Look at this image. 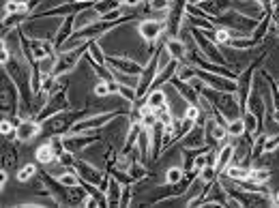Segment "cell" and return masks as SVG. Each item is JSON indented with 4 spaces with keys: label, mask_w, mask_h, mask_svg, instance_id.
Listing matches in <instances>:
<instances>
[{
    "label": "cell",
    "mask_w": 279,
    "mask_h": 208,
    "mask_svg": "<svg viewBox=\"0 0 279 208\" xmlns=\"http://www.w3.org/2000/svg\"><path fill=\"white\" fill-rule=\"evenodd\" d=\"M245 133H247V129H245V120H243V116L230 118V122H228V138H243Z\"/></svg>",
    "instance_id": "23"
},
{
    "label": "cell",
    "mask_w": 279,
    "mask_h": 208,
    "mask_svg": "<svg viewBox=\"0 0 279 208\" xmlns=\"http://www.w3.org/2000/svg\"><path fill=\"white\" fill-rule=\"evenodd\" d=\"M170 84H172L174 88H176V93L181 95L187 103H200V93L189 84V82H185V79H181L178 75H174L172 79H170Z\"/></svg>",
    "instance_id": "11"
},
{
    "label": "cell",
    "mask_w": 279,
    "mask_h": 208,
    "mask_svg": "<svg viewBox=\"0 0 279 208\" xmlns=\"http://www.w3.org/2000/svg\"><path fill=\"white\" fill-rule=\"evenodd\" d=\"M95 95L97 97H110V86H107V82H99L97 86H95Z\"/></svg>",
    "instance_id": "40"
},
{
    "label": "cell",
    "mask_w": 279,
    "mask_h": 208,
    "mask_svg": "<svg viewBox=\"0 0 279 208\" xmlns=\"http://www.w3.org/2000/svg\"><path fill=\"white\" fill-rule=\"evenodd\" d=\"M123 183L118 178H114L112 174H110V185H107V191H105V195H107V206H121V195H123Z\"/></svg>",
    "instance_id": "15"
},
{
    "label": "cell",
    "mask_w": 279,
    "mask_h": 208,
    "mask_svg": "<svg viewBox=\"0 0 279 208\" xmlns=\"http://www.w3.org/2000/svg\"><path fill=\"white\" fill-rule=\"evenodd\" d=\"M60 90V86H58V77L54 75V73H46L43 75V84H41V95H46V99L48 97H52L54 93H58Z\"/></svg>",
    "instance_id": "21"
},
{
    "label": "cell",
    "mask_w": 279,
    "mask_h": 208,
    "mask_svg": "<svg viewBox=\"0 0 279 208\" xmlns=\"http://www.w3.org/2000/svg\"><path fill=\"white\" fill-rule=\"evenodd\" d=\"M279 148V135H266V144H264V155H271Z\"/></svg>",
    "instance_id": "37"
},
{
    "label": "cell",
    "mask_w": 279,
    "mask_h": 208,
    "mask_svg": "<svg viewBox=\"0 0 279 208\" xmlns=\"http://www.w3.org/2000/svg\"><path fill=\"white\" fill-rule=\"evenodd\" d=\"M86 56L91 58V60H95V62H99V65H107V54L101 50V45H99L97 39H91V41H88V52H86Z\"/></svg>",
    "instance_id": "18"
},
{
    "label": "cell",
    "mask_w": 279,
    "mask_h": 208,
    "mask_svg": "<svg viewBox=\"0 0 279 208\" xmlns=\"http://www.w3.org/2000/svg\"><path fill=\"white\" fill-rule=\"evenodd\" d=\"M166 50L170 52V56H172L174 60H178V62H185L187 60V45H185V41H181V39H166Z\"/></svg>",
    "instance_id": "16"
},
{
    "label": "cell",
    "mask_w": 279,
    "mask_h": 208,
    "mask_svg": "<svg viewBox=\"0 0 279 208\" xmlns=\"http://www.w3.org/2000/svg\"><path fill=\"white\" fill-rule=\"evenodd\" d=\"M228 48H232V50H254V48H258V43L251 37H236V39L228 41Z\"/></svg>",
    "instance_id": "26"
},
{
    "label": "cell",
    "mask_w": 279,
    "mask_h": 208,
    "mask_svg": "<svg viewBox=\"0 0 279 208\" xmlns=\"http://www.w3.org/2000/svg\"><path fill=\"white\" fill-rule=\"evenodd\" d=\"M118 95H121V97H123L127 103H133V101H136V99H138V95H136V88L129 86V84H121V93H118Z\"/></svg>",
    "instance_id": "35"
},
{
    "label": "cell",
    "mask_w": 279,
    "mask_h": 208,
    "mask_svg": "<svg viewBox=\"0 0 279 208\" xmlns=\"http://www.w3.org/2000/svg\"><path fill=\"white\" fill-rule=\"evenodd\" d=\"M131 185H125L123 187V195H121V206H129L131 204Z\"/></svg>",
    "instance_id": "41"
},
{
    "label": "cell",
    "mask_w": 279,
    "mask_h": 208,
    "mask_svg": "<svg viewBox=\"0 0 279 208\" xmlns=\"http://www.w3.org/2000/svg\"><path fill=\"white\" fill-rule=\"evenodd\" d=\"M67 107H69L67 90H65V88H60L58 93H54L52 97H48L46 105H43V110L37 114V120H39V122H43V120L52 118V116H56V114H60V112H65Z\"/></svg>",
    "instance_id": "6"
},
{
    "label": "cell",
    "mask_w": 279,
    "mask_h": 208,
    "mask_svg": "<svg viewBox=\"0 0 279 208\" xmlns=\"http://www.w3.org/2000/svg\"><path fill=\"white\" fill-rule=\"evenodd\" d=\"M71 3H93V5H95L97 0H71Z\"/></svg>",
    "instance_id": "45"
},
{
    "label": "cell",
    "mask_w": 279,
    "mask_h": 208,
    "mask_svg": "<svg viewBox=\"0 0 279 208\" xmlns=\"http://www.w3.org/2000/svg\"><path fill=\"white\" fill-rule=\"evenodd\" d=\"M99 20H101V15H99L97 9L88 7V9H84L82 13L75 15V30H82V28H86V26H91V24H95Z\"/></svg>",
    "instance_id": "14"
},
{
    "label": "cell",
    "mask_w": 279,
    "mask_h": 208,
    "mask_svg": "<svg viewBox=\"0 0 279 208\" xmlns=\"http://www.w3.org/2000/svg\"><path fill=\"white\" fill-rule=\"evenodd\" d=\"M73 168H75V172L79 174V178L86 180V183H93V185H97V187H99V183H101L103 176H105L97 165L88 163V161H84V159H77Z\"/></svg>",
    "instance_id": "8"
},
{
    "label": "cell",
    "mask_w": 279,
    "mask_h": 208,
    "mask_svg": "<svg viewBox=\"0 0 279 208\" xmlns=\"http://www.w3.org/2000/svg\"><path fill=\"white\" fill-rule=\"evenodd\" d=\"M22 11V3L20 0H7L5 3V9H3V17H11V15H17ZM22 15V13H20Z\"/></svg>",
    "instance_id": "29"
},
{
    "label": "cell",
    "mask_w": 279,
    "mask_h": 208,
    "mask_svg": "<svg viewBox=\"0 0 279 208\" xmlns=\"http://www.w3.org/2000/svg\"><path fill=\"white\" fill-rule=\"evenodd\" d=\"M107 65L112 67V71H118V73H125V75H142L144 71V65H140L138 60L118 56V54H107Z\"/></svg>",
    "instance_id": "7"
},
{
    "label": "cell",
    "mask_w": 279,
    "mask_h": 208,
    "mask_svg": "<svg viewBox=\"0 0 279 208\" xmlns=\"http://www.w3.org/2000/svg\"><path fill=\"white\" fill-rule=\"evenodd\" d=\"M144 103H146L148 107H152V110H157V107L168 103V99H166V93L161 88H152L150 93L146 95V99H144Z\"/></svg>",
    "instance_id": "20"
},
{
    "label": "cell",
    "mask_w": 279,
    "mask_h": 208,
    "mask_svg": "<svg viewBox=\"0 0 279 208\" xmlns=\"http://www.w3.org/2000/svg\"><path fill=\"white\" fill-rule=\"evenodd\" d=\"M202 116V107L197 105V103H189L187 105V110H185V118H189V120H197Z\"/></svg>",
    "instance_id": "36"
},
{
    "label": "cell",
    "mask_w": 279,
    "mask_h": 208,
    "mask_svg": "<svg viewBox=\"0 0 279 208\" xmlns=\"http://www.w3.org/2000/svg\"><path fill=\"white\" fill-rule=\"evenodd\" d=\"M41 133V122L39 120H32V118H22L17 122V129H15V138L20 142H30L32 138H37Z\"/></svg>",
    "instance_id": "9"
},
{
    "label": "cell",
    "mask_w": 279,
    "mask_h": 208,
    "mask_svg": "<svg viewBox=\"0 0 279 208\" xmlns=\"http://www.w3.org/2000/svg\"><path fill=\"white\" fill-rule=\"evenodd\" d=\"M191 39L195 41L197 50L202 52V56H204L206 60L215 62V65H221V67H228V58L221 56V52L217 50V43L211 41L200 28H193V26H191Z\"/></svg>",
    "instance_id": "2"
},
{
    "label": "cell",
    "mask_w": 279,
    "mask_h": 208,
    "mask_svg": "<svg viewBox=\"0 0 279 208\" xmlns=\"http://www.w3.org/2000/svg\"><path fill=\"white\" fill-rule=\"evenodd\" d=\"M75 34V15H67L65 20H62L60 28L56 32V39H54V45H56V50H60L62 45H65L71 37Z\"/></svg>",
    "instance_id": "12"
},
{
    "label": "cell",
    "mask_w": 279,
    "mask_h": 208,
    "mask_svg": "<svg viewBox=\"0 0 279 208\" xmlns=\"http://www.w3.org/2000/svg\"><path fill=\"white\" fill-rule=\"evenodd\" d=\"M273 120L279 124V110H273Z\"/></svg>",
    "instance_id": "44"
},
{
    "label": "cell",
    "mask_w": 279,
    "mask_h": 208,
    "mask_svg": "<svg viewBox=\"0 0 279 208\" xmlns=\"http://www.w3.org/2000/svg\"><path fill=\"white\" fill-rule=\"evenodd\" d=\"M93 7L99 11V15H105L110 11H116V9H123V3L121 0H97Z\"/></svg>",
    "instance_id": "25"
},
{
    "label": "cell",
    "mask_w": 279,
    "mask_h": 208,
    "mask_svg": "<svg viewBox=\"0 0 279 208\" xmlns=\"http://www.w3.org/2000/svg\"><path fill=\"white\" fill-rule=\"evenodd\" d=\"M206 165H209V161H206V152H200V155L195 157V161H193V170L195 172H202Z\"/></svg>",
    "instance_id": "39"
},
{
    "label": "cell",
    "mask_w": 279,
    "mask_h": 208,
    "mask_svg": "<svg viewBox=\"0 0 279 208\" xmlns=\"http://www.w3.org/2000/svg\"><path fill=\"white\" fill-rule=\"evenodd\" d=\"M234 152H236V148H234V144H223V146L217 150V172L221 174L223 170H226L232 159H234Z\"/></svg>",
    "instance_id": "17"
},
{
    "label": "cell",
    "mask_w": 279,
    "mask_h": 208,
    "mask_svg": "<svg viewBox=\"0 0 279 208\" xmlns=\"http://www.w3.org/2000/svg\"><path fill=\"white\" fill-rule=\"evenodd\" d=\"M0 185H3V187L7 185V172L5 170H3V176H0Z\"/></svg>",
    "instance_id": "43"
},
{
    "label": "cell",
    "mask_w": 279,
    "mask_h": 208,
    "mask_svg": "<svg viewBox=\"0 0 279 208\" xmlns=\"http://www.w3.org/2000/svg\"><path fill=\"white\" fill-rule=\"evenodd\" d=\"M271 206H279V191L273 193V202H271Z\"/></svg>",
    "instance_id": "42"
},
{
    "label": "cell",
    "mask_w": 279,
    "mask_h": 208,
    "mask_svg": "<svg viewBox=\"0 0 279 208\" xmlns=\"http://www.w3.org/2000/svg\"><path fill=\"white\" fill-rule=\"evenodd\" d=\"M260 65V60L251 62V65L243 71V73L236 77V97H238V107L241 114L247 110V101L251 95V88H254V75H256V67Z\"/></svg>",
    "instance_id": "3"
},
{
    "label": "cell",
    "mask_w": 279,
    "mask_h": 208,
    "mask_svg": "<svg viewBox=\"0 0 279 208\" xmlns=\"http://www.w3.org/2000/svg\"><path fill=\"white\" fill-rule=\"evenodd\" d=\"M34 157H37V161H39V163H43V165H50L52 161H58L56 152H54L50 142L48 144H41V146L37 148V152H34Z\"/></svg>",
    "instance_id": "19"
},
{
    "label": "cell",
    "mask_w": 279,
    "mask_h": 208,
    "mask_svg": "<svg viewBox=\"0 0 279 208\" xmlns=\"http://www.w3.org/2000/svg\"><path fill=\"white\" fill-rule=\"evenodd\" d=\"M58 183H60L62 187H67V189L77 187V185H79V174L75 172V168H69L65 174H60V176H58Z\"/></svg>",
    "instance_id": "24"
},
{
    "label": "cell",
    "mask_w": 279,
    "mask_h": 208,
    "mask_svg": "<svg viewBox=\"0 0 279 208\" xmlns=\"http://www.w3.org/2000/svg\"><path fill=\"white\" fill-rule=\"evenodd\" d=\"M15 129H17V127H13V120H9V118H3V122H0V133H3L5 138L15 135Z\"/></svg>",
    "instance_id": "38"
},
{
    "label": "cell",
    "mask_w": 279,
    "mask_h": 208,
    "mask_svg": "<svg viewBox=\"0 0 279 208\" xmlns=\"http://www.w3.org/2000/svg\"><path fill=\"white\" fill-rule=\"evenodd\" d=\"M249 178L260 185H266L271 180V170L268 168H249Z\"/></svg>",
    "instance_id": "27"
},
{
    "label": "cell",
    "mask_w": 279,
    "mask_h": 208,
    "mask_svg": "<svg viewBox=\"0 0 279 208\" xmlns=\"http://www.w3.org/2000/svg\"><path fill=\"white\" fill-rule=\"evenodd\" d=\"M221 174H226L230 180H234V183H236V180H247L249 178V168H245V165H228L226 170L221 172Z\"/></svg>",
    "instance_id": "22"
},
{
    "label": "cell",
    "mask_w": 279,
    "mask_h": 208,
    "mask_svg": "<svg viewBox=\"0 0 279 208\" xmlns=\"http://www.w3.org/2000/svg\"><path fill=\"white\" fill-rule=\"evenodd\" d=\"M185 176H187L185 168H178V165L168 168V172H166V183H168V185H178Z\"/></svg>",
    "instance_id": "28"
},
{
    "label": "cell",
    "mask_w": 279,
    "mask_h": 208,
    "mask_svg": "<svg viewBox=\"0 0 279 208\" xmlns=\"http://www.w3.org/2000/svg\"><path fill=\"white\" fill-rule=\"evenodd\" d=\"M140 133H142V122L140 120H131V127L127 135H125V144H123V155H129L138 148V140H140Z\"/></svg>",
    "instance_id": "13"
},
{
    "label": "cell",
    "mask_w": 279,
    "mask_h": 208,
    "mask_svg": "<svg viewBox=\"0 0 279 208\" xmlns=\"http://www.w3.org/2000/svg\"><path fill=\"white\" fill-rule=\"evenodd\" d=\"M116 116H121V112H103V114H95V116H88V118L77 120L73 127H71L69 133H86V131H99L103 127L114 120Z\"/></svg>",
    "instance_id": "5"
},
{
    "label": "cell",
    "mask_w": 279,
    "mask_h": 208,
    "mask_svg": "<svg viewBox=\"0 0 279 208\" xmlns=\"http://www.w3.org/2000/svg\"><path fill=\"white\" fill-rule=\"evenodd\" d=\"M155 112H157V118L164 122V124H170V122L174 120V116H172V112H170V105H168V103H164L161 107H157Z\"/></svg>",
    "instance_id": "34"
},
{
    "label": "cell",
    "mask_w": 279,
    "mask_h": 208,
    "mask_svg": "<svg viewBox=\"0 0 279 208\" xmlns=\"http://www.w3.org/2000/svg\"><path fill=\"white\" fill-rule=\"evenodd\" d=\"M88 7H93V3H65V5H60V7H54L50 9V11H46L43 15L39 17H50V15H62V17H67V15H77V13H82L84 9Z\"/></svg>",
    "instance_id": "10"
},
{
    "label": "cell",
    "mask_w": 279,
    "mask_h": 208,
    "mask_svg": "<svg viewBox=\"0 0 279 208\" xmlns=\"http://www.w3.org/2000/svg\"><path fill=\"white\" fill-rule=\"evenodd\" d=\"M75 161H77V155L75 152H71V150H65L62 155L58 157V163L65 168V170H69V168H73L75 165Z\"/></svg>",
    "instance_id": "32"
},
{
    "label": "cell",
    "mask_w": 279,
    "mask_h": 208,
    "mask_svg": "<svg viewBox=\"0 0 279 208\" xmlns=\"http://www.w3.org/2000/svg\"><path fill=\"white\" fill-rule=\"evenodd\" d=\"M138 32H140V37L146 43H157L159 39L168 37V22L148 17V20H142L138 24Z\"/></svg>",
    "instance_id": "4"
},
{
    "label": "cell",
    "mask_w": 279,
    "mask_h": 208,
    "mask_svg": "<svg viewBox=\"0 0 279 208\" xmlns=\"http://www.w3.org/2000/svg\"><path fill=\"white\" fill-rule=\"evenodd\" d=\"M34 174H37V165L26 163L24 168H20V172H17V180H20V183H26V180H30Z\"/></svg>",
    "instance_id": "30"
},
{
    "label": "cell",
    "mask_w": 279,
    "mask_h": 208,
    "mask_svg": "<svg viewBox=\"0 0 279 208\" xmlns=\"http://www.w3.org/2000/svg\"><path fill=\"white\" fill-rule=\"evenodd\" d=\"M217 176H219V172H217V168H213V165H206V168L200 172V180H202V185L213 183V180H217Z\"/></svg>",
    "instance_id": "33"
},
{
    "label": "cell",
    "mask_w": 279,
    "mask_h": 208,
    "mask_svg": "<svg viewBox=\"0 0 279 208\" xmlns=\"http://www.w3.org/2000/svg\"><path fill=\"white\" fill-rule=\"evenodd\" d=\"M230 39H232V30H230V28H226V26H221V28H215V43L228 45Z\"/></svg>",
    "instance_id": "31"
},
{
    "label": "cell",
    "mask_w": 279,
    "mask_h": 208,
    "mask_svg": "<svg viewBox=\"0 0 279 208\" xmlns=\"http://www.w3.org/2000/svg\"><path fill=\"white\" fill-rule=\"evenodd\" d=\"M86 52H88V41L82 43V45H77V48H73V50H62L60 56L56 58V62H54V71H52V73L56 75V77H62L65 73H69V71L75 69L77 62L86 56Z\"/></svg>",
    "instance_id": "1"
}]
</instances>
